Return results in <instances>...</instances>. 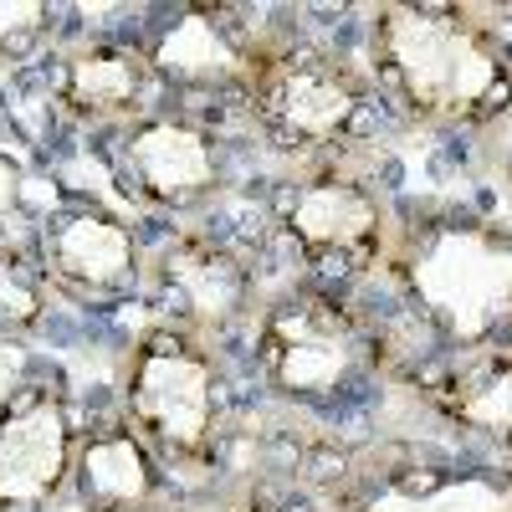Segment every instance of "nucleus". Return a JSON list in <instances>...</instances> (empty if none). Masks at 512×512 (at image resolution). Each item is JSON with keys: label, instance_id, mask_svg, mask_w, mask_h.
<instances>
[{"label": "nucleus", "instance_id": "nucleus-1", "mask_svg": "<svg viewBox=\"0 0 512 512\" xmlns=\"http://www.w3.org/2000/svg\"><path fill=\"white\" fill-rule=\"evenodd\" d=\"M384 41H390V62L405 82V93L420 108L456 113V108L482 103L497 88L492 52L456 21L420 16V11H390Z\"/></svg>", "mask_w": 512, "mask_h": 512}, {"label": "nucleus", "instance_id": "nucleus-2", "mask_svg": "<svg viewBox=\"0 0 512 512\" xmlns=\"http://www.w3.org/2000/svg\"><path fill=\"white\" fill-rule=\"evenodd\" d=\"M415 287L451 333L477 338L512 303V246H497L477 231H441L415 262Z\"/></svg>", "mask_w": 512, "mask_h": 512}, {"label": "nucleus", "instance_id": "nucleus-3", "mask_svg": "<svg viewBox=\"0 0 512 512\" xmlns=\"http://www.w3.org/2000/svg\"><path fill=\"white\" fill-rule=\"evenodd\" d=\"M134 400L169 446H200L210 425V369L180 349H154L139 364Z\"/></svg>", "mask_w": 512, "mask_h": 512}, {"label": "nucleus", "instance_id": "nucleus-4", "mask_svg": "<svg viewBox=\"0 0 512 512\" xmlns=\"http://www.w3.org/2000/svg\"><path fill=\"white\" fill-rule=\"evenodd\" d=\"M62 461H67L62 410L41 400L0 431V502H41L57 487Z\"/></svg>", "mask_w": 512, "mask_h": 512}, {"label": "nucleus", "instance_id": "nucleus-5", "mask_svg": "<svg viewBox=\"0 0 512 512\" xmlns=\"http://www.w3.org/2000/svg\"><path fill=\"white\" fill-rule=\"evenodd\" d=\"M349 369V338L328 318H287L277 328V379L282 390H333Z\"/></svg>", "mask_w": 512, "mask_h": 512}, {"label": "nucleus", "instance_id": "nucleus-6", "mask_svg": "<svg viewBox=\"0 0 512 512\" xmlns=\"http://www.w3.org/2000/svg\"><path fill=\"white\" fill-rule=\"evenodd\" d=\"M128 159L139 164V175L159 195H195L200 185H210V175H216L205 139L190 134V128H180V123H154V128H144V134H134Z\"/></svg>", "mask_w": 512, "mask_h": 512}, {"label": "nucleus", "instance_id": "nucleus-7", "mask_svg": "<svg viewBox=\"0 0 512 512\" xmlns=\"http://www.w3.org/2000/svg\"><path fill=\"white\" fill-rule=\"evenodd\" d=\"M57 262H62L67 277L103 287V282H118L128 272V262H134V241H128L123 226H113L103 216H77L57 236Z\"/></svg>", "mask_w": 512, "mask_h": 512}, {"label": "nucleus", "instance_id": "nucleus-8", "mask_svg": "<svg viewBox=\"0 0 512 512\" xmlns=\"http://www.w3.org/2000/svg\"><path fill=\"white\" fill-rule=\"evenodd\" d=\"M292 231L313 246H354L374 231V205L349 185H318L292 205Z\"/></svg>", "mask_w": 512, "mask_h": 512}, {"label": "nucleus", "instance_id": "nucleus-9", "mask_svg": "<svg viewBox=\"0 0 512 512\" xmlns=\"http://www.w3.org/2000/svg\"><path fill=\"white\" fill-rule=\"evenodd\" d=\"M272 103H277V113L287 118V128H297V134H318V139L333 134V128L354 113V93H349L338 77L318 72V67L287 72Z\"/></svg>", "mask_w": 512, "mask_h": 512}, {"label": "nucleus", "instance_id": "nucleus-10", "mask_svg": "<svg viewBox=\"0 0 512 512\" xmlns=\"http://www.w3.org/2000/svg\"><path fill=\"white\" fill-rule=\"evenodd\" d=\"M169 277L180 282L190 308L200 318H226L241 303V272L216 251H175L169 256Z\"/></svg>", "mask_w": 512, "mask_h": 512}, {"label": "nucleus", "instance_id": "nucleus-11", "mask_svg": "<svg viewBox=\"0 0 512 512\" xmlns=\"http://www.w3.org/2000/svg\"><path fill=\"white\" fill-rule=\"evenodd\" d=\"M159 67L180 72V77H226V72H236V52L205 16H185L159 41Z\"/></svg>", "mask_w": 512, "mask_h": 512}, {"label": "nucleus", "instance_id": "nucleus-12", "mask_svg": "<svg viewBox=\"0 0 512 512\" xmlns=\"http://www.w3.org/2000/svg\"><path fill=\"white\" fill-rule=\"evenodd\" d=\"M82 482L103 502H144L149 492V461L134 441H93L82 456Z\"/></svg>", "mask_w": 512, "mask_h": 512}, {"label": "nucleus", "instance_id": "nucleus-13", "mask_svg": "<svg viewBox=\"0 0 512 512\" xmlns=\"http://www.w3.org/2000/svg\"><path fill=\"white\" fill-rule=\"evenodd\" d=\"M67 88L82 108H118L139 93V62L128 52H82Z\"/></svg>", "mask_w": 512, "mask_h": 512}, {"label": "nucleus", "instance_id": "nucleus-14", "mask_svg": "<svg viewBox=\"0 0 512 512\" xmlns=\"http://www.w3.org/2000/svg\"><path fill=\"white\" fill-rule=\"evenodd\" d=\"M369 512H507V497L492 482H451L441 492L405 497V492H379Z\"/></svg>", "mask_w": 512, "mask_h": 512}, {"label": "nucleus", "instance_id": "nucleus-15", "mask_svg": "<svg viewBox=\"0 0 512 512\" xmlns=\"http://www.w3.org/2000/svg\"><path fill=\"white\" fill-rule=\"evenodd\" d=\"M466 420L492 425V431H512V369L497 374L487 390H477L472 400H466Z\"/></svg>", "mask_w": 512, "mask_h": 512}, {"label": "nucleus", "instance_id": "nucleus-16", "mask_svg": "<svg viewBox=\"0 0 512 512\" xmlns=\"http://www.w3.org/2000/svg\"><path fill=\"white\" fill-rule=\"evenodd\" d=\"M62 185H72V190H88V195H98V200H108V205H118V210H123V195L113 190L108 164H103V159H93V154H77V159H67V164H62Z\"/></svg>", "mask_w": 512, "mask_h": 512}, {"label": "nucleus", "instance_id": "nucleus-17", "mask_svg": "<svg viewBox=\"0 0 512 512\" xmlns=\"http://www.w3.org/2000/svg\"><path fill=\"white\" fill-rule=\"evenodd\" d=\"M0 313L16 318V323L36 318V292H31L26 282H16V277H11V267H0Z\"/></svg>", "mask_w": 512, "mask_h": 512}, {"label": "nucleus", "instance_id": "nucleus-18", "mask_svg": "<svg viewBox=\"0 0 512 512\" xmlns=\"http://www.w3.org/2000/svg\"><path fill=\"white\" fill-rule=\"evenodd\" d=\"M41 11L36 0H21V6H0V36H21V31H36L41 26Z\"/></svg>", "mask_w": 512, "mask_h": 512}, {"label": "nucleus", "instance_id": "nucleus-19", "mask_svg": "<svg viewBox=\"0 0 512 512\" xmlns=\"http://www.w3.org/2000/svg\"><path fill=\"white\" fill-rule=\"evenodd\" d=\"M21 369H26V349L11 344V338H0V400L11 395V384L21 379Z\"/></svg>", "mask_w": 512, "mask_h": 512}, {"label": "nucleus", "instance_id": "nucleus-20", "mask_svg": "<svg viewBox=\"0 0 512 512\" xmlns=\"http://www.w3.org/2000/svg\"><path fill=\"white\" fill-rule=\"evenodd\" d=\"M16 195H21V185H16V175H11V164L0 159V210H6Z\"/></svg>", "mask_w": 512, "mask_h": 512}, {"label": "nucleus", "instance_id": "nucleus-21", "mask_svg": "<svg viewBox=\"0 0 512 512\" xmlns=\"http://www.w3.org/2000/svg\"><path fill=\"white\" fill-rule=\"evenodd\" d=\"M21 195H26V200H36V205H52V200H57V190H52V185H41V180H26V185H21Z\"/></svg>", "mask_w": 512, "mask_h": 512}]
</instances>
